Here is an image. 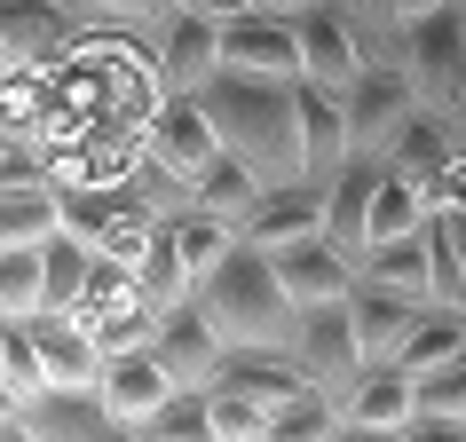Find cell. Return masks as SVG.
<instances>
[{
    "instance_id": "cell-1",
    "label": "cell",
    "mask_w": 466,
    "mask_h": 442,
    "mask_svg": "<svg viewBox=\"0 0 466 442\" xmlns=\"http://www.w3.org/2000/svg\"><path fill=\"white\" fill-rule=\"evenodd\" d=\"M198 95L214 111V135L229 158H246L261 182H300V79L214 72Z\"/></svg>"
},
{
    "instance_id": "cell-2",
    "label": "cell",
    "mask_w": 466,
    "mask_h": 442,
    "mask_svg": "<svg viewBox=\"0 0 466 442\" xmlns=\"http://www.w3.org/2000/svg\"><path fill=\"white\" fill-rule=\"evenodd\" d=\"M190 293H198V308L214 316V332H221L229 347H293L300 300L285 293L277 261L253 246V237H238V246L221 253V269H206Z\"/></svg>"
},
{
    "instance_id": "cell-3",
    "label": "cell",
    "mask_w": 466,
    "mask_h": 442,
    "mask_svg": "<svg viewBox=\"0 0 466 442\" xmlns=\"http://www.w3.org/2000/svg\"><path fill=\"white\" fill-rule=\"evenodd\" d=\"M403 79H411L427 119L466 135V25H459V0L411 16V32H403Z\"/></svg>"
},
{
    "instance_id": "cell-4",
    "label": "cell",
    "mask_w": 466,
    "mask_h": 442,
    "mask_svg": "<svg viewBox=\"0 0 466 442\" xmlns=\"http://www.w3.org/2000/svg\"><path fill=\"white\" fill-rule=\"evenodd\" d=\"M64 229H79L96 253H119L127 269H135V253H143V237L158 229V214H150L127 182H72V190H64Z\"/></svg>"
},
{
    "instance_id": "cell-5",
    "label": "cell",
    "mask_w": 466,
    "mask_h": 442,
    "mask_svg": "<svg viewBox=\"0 0 466 442\" xmlns=\"http://www.w3.org/2000/svg\"><path fill=\"white\" fill-rule=\"evenodd\" d=\"M293 356L300 371L317 379V387L348 395L356 387V371H364V347H356V316H348V300H309L293 316Z\"/></svg>"
},
{
    "instance_id": "cell-6",
    "label": "cell",
    "mask_w": 466,
    "mask_h": 442,
    "mask_svg": "<svg viewBox=\"0 0 466 442\" xmlns=\"http://www.w3.org/2000/svg\"><path fill=\"white\" fill-rule=\"evenodd\" d=\"M411 111H419V95H411V79H403V64H364L356 87H348V150L388 158V143L411 126Z\"/></svg>"
},
{
    "instance_id": "cell-7",
    "label": "cell",
    "mask_w": 466,
    "mask_h": 442,
    "mask_svg": "<svg viewBox=\"0 0 466 442\" xmlns=\"http://www.w3.org/2000/svg\"><path fill=\"white\" fill-rule=\"evenodd\" d=\"M150 55H158V87L167 95H198L221 72V25L198 16V8H167V25L150 32Z\"/></svg>"
},
{
    "instance_id": "cell-8",
    "label": "cell",
    "mask_w": 466,
    "mask_h": 442,
    "mask_svg": "<svg viewBox=\"0 0 466 442\" xmlns=\"http://www.w3.org/2000/svg\"><path fill=\"white\" fill-rule=\"evenodd\" d=\"M16 435L25 442H103L119 435V418H111V403H103V387H32L25 403H16Z\"/></svg>"
},
{
    "instance_id": "cell-9",
    "label": "cell",
    "mask_w": 466,
    "mask_h": 442,
    "mask_svg": "<svg viewBox=\"0 0 466 442\" xmlns=\"http://www.w3.org/2000/svg\"><path fill=\"white\" fill-rule=\"evenodd\" d=\"M103 403H111V418H119V435H143V418L158 411V403H167L174 387H182V379H174L167 371V356H158V347H111V356H103Z\"/></svg>"
},
{
    "instance_id": "cell-10",
    "label": "cell",
    "mask_w": 466,
    "mask_h": 442,
    "mask_svg": "<svg viewBox=\"0 0 466 442\" xmlns=\"http://www.w3.org/2000/svg\"><path fill=\"white\" fill-rule=\"evenodd\" d=\"M221 72H246V79H300V32L293 16H229L221 25Z\"/></svg>"
},
{
    "instance_id": "cell-11",
    "label": "cell",
    "mask_w": 466,
    "mask_h": 442,
    "mask_svg": "<svg viewBox=\"0 0 466 442\" xmlns=\"http://www.w3.org/2000/svg\"><path fill=\"white\" fill-rule=\"evenodd\" d=\"M150 347L167 356V371L182 379V387H214L221 356H229V340L214 332V316L198 308V293L167 300V316H158V332H150Z\"/></svg>"
},
{
    "instance_id": "cell-12",
    "label": "cell",
    "mask_w": 466,
    "mask_h": 442,
    "mask_svg": "<svg viewBox=\"0 0 466 442\" xmlns=\"http://www.w3.org/2000/svg\"><path fill=\"white\" fill-rule=\"evenodd\" d=\"M427 308H435V300H411V293H395V285H380V276H356L348 316H356V347H364V364H395Z\"/></svg>"
},
{
    "instance_id": "cell-13",
    "label": "cell",
    "mask_w": 466,
    "mask_h": 442,
    "mask_svg": "<svg viewBox=\"0 0 466 442\" xmlns=\"http://www.w3.org/2000/svg\"><path fill=\"white\" fill-rule=\"evenodd\" d=\"M277 261V276H285V293L300 300V308H309V300H348L356 293V253H340L332 246V237H324V229H309V237H293V246H261Z\"/></svg>"
},
{
    "instance_id": "cell-14",
    "label": "cell",
    "mask_w": 466,
    "mask_h": 442,
    "mask_svg": "<svg viewBox=\"0 0 466 442\" xmlns=\"http://www.w3.org/2000/svg\"><path fill=\"white\" fill-rule=\"evenodd\" d=\"M340 411H348V435H395L403 442V427L419 418V379L403 364H364L356 387L340 395Z\"/></svg>"
},
{
    "instance_id": "cell-15",
    "label": "cell",
    "mask_w": 466,
    "mask_h": 442,
    "mask_svg": "<svg viewBox=\"0 0 466 442\" xmlns=\"http://www.w3.org/2000/svg\"><path fill=\"white\" fill-rule=\"evenodd\" d=\"M79 32L87 25L72 0H0V55H16V64H56Z\"/></svg>"
},
{
    "instance_id": "cell-16",
    "label": "cell",
    "mask_w": 466,
    "mask_h": 442,
    "mask_svg": "<svg viewBox=\"0 0 466 442\" xmlns=\"http://www.w3.org/2000/svg\"><path fill=\"white\" fill-rule=\"evenodd\" d=\"M143 143L167 158V166H182L198 182V174L221 158V135H214V111H206V95H167L158 111H150V126H143Z\"/></svg>"
},
{
    "instance_id": "cell-17",
    "label": "cell",
    "mask_w": 466,
    "mask_h": 442,
    "mask_svg": "<svg viewBox=\"0 0 466 442\" xmlns=\"http://www.w3.org/2000/svg\"><path fill=\"white\" fill-rule=\"evenodd\" d=\"M348 166V95L300 79V182L332 190V174Z\"/></svg>"
},
{
    "instance_id": "cell-18",
    "label": "cell",
    "mask_w": 466,
    "mask_h": 442,
    "mask_svg": "<svg viewBox=\"0 0 466 442\" xmlns=\"http://www.w3.org/2000/svg\"><path fill=\"white\" fill-rule=\"evenodd\" d=\"M380 174H388V158L348 150V166L332 174V190H324V237L340 253H356V261H364V246H371V190H380Z\"/></svg>"
},
{
    "instance_id": "cell-19",
    "label": "cell",
    "mask_w": 466,
    "mask_h": 442,
    "mask_svg": "<svg viewBox=\"0 0 466 442\" xmlns=\"http://www.w3.org/2000/svg\"><path fill=\"white\" fill-rule=\"evenodd\" d=\"M293 32H300V79H317V87H356V72H364V48H356V32H348V16L340 8H300L293 16Z\"/></svg>"
},
{
    "instance_id": "cell-20",
    "label": "cell",
    "mask_w": 466,
    "mask_h": 442,
    "mask_svg": "<svg viewBox=\"0 0 466 442\" xmlns=\"http://www.w3.org/2000/svg\"><path fill=\"white\" fill-rule=\"evenodd\" d=\"M32 340H40V371H48V387H96V379H103L96 324L64 316V308H40V316H32Z\"/></svg>"
},
{
    "instance_id": "cell-21",
    "label": "cell",
    "mask_w": 466,
    "mask_h": 442,
    "mask_svg": "<svg viewBox=\"0 0 466 442\" xmlns=\"http://www.w3.org/2000/svg\"><path fill=\"white\" fill-rule=\"evenodd\" d=\"M214 387H246V395H261V403H293L300 387H317L309 371H300V356L293 347H229L221 356V371H214Z\"/></svg>"
},
{
    "instance_id": "cell-22",
    "label": "cell",
    "mask_w": 466,
    "mask_h": 442,
    "mask_svg": "<svg viewBox=\"0 0 466 442\" xmlns=\"http://www.w3.org/2000/svg\"><path fill=\"white\" fill-rule=\"evenodd\" d=\"M356 269L395 285V293H411V300H435V221L427 229H403V237H371Z\"/></svg>"
},
{
    "instance_id": "cell-23",
    "label": "cell",
    "mask_w": 466,
    "mask_h": 442,
    "mask_svg": "<svg viewBox=\"0 0 466 442\" xmlns=\"http://www.w3.org/2000/svg\"><path fill=\"white\" fill-rule=\"evenodd\" d=\"M309 229H324V190L317 182H269L261 206L246 214L253 246H293V237H309Z\"/></svg>"
},
{
    "instance_id": "cell-24",
    "label": "cell",
    "mask_w": 466,
    "mask_h": 442,
    "mask_svg": "<svg viewBox=\"0 0 466 442\" xmlns=\"http://www.w3.org/2000/svg\"><path fill=\"white\" fill-rule=\"evenodd\" d=\"M466 435V356H451L442 371H419V418L403 427V442H459Z\"/></svg>"
},
{
    "instance_id": "cell-25",
    "label": "cell",
    "mask_w": 466,
    "mask_h": 442,
    "mask_svg": "<svg viewBox=\"0 0 466 442\" xmlns=\"http://www.w3.org/2000/svg\"><path fill=\"white\" fill-rule=\"evenodd\" d=\"M64 229V190L56 182H0V246H40Z\"/></svg>"
},
{
    "instance_id": "cell-26",
    "label": "cell",
    "mask_w": 466,
    "mask_h": 442,
    "mask_svg": "<svg viewBox=\"0 0 466 442\" xmlns=\"http://www.w3.org/2000/svg\"><path fill=\"white\" fill-rule=\"evenodd\" d=\"M459 143H466V135H451L442 119H427V111H411V126H403V135L388 143V166L403 174V182H411L419 197H427V182L442 174V158H451Z\"/></svg>"
},
{
    "instance_id": "cell-27",
    "label": "cell",
    "mask_w": 466,
    "mask_h": 442,
    "mask_svg": "<svg viewBox=\"0 0 466 442\" xmlns=\"http://www.w3.org/2000/svg\"><path fill=\"white\" fill-rule=\"evenodd\" d=\"M261 190H269V182H261L246 158H229V150L198 174V206H206V214H221V221H238V237H246V214L261 206Z\"/></svg>"
},
{
    "instance_id": "cell-28",
    "label": "cell",
    "mask_w": 466,
    "mask_h": 442,
    "mask_svg": "<svg viewBox=\"0 0 466 442\" xmlns=\"http://www.w3.org/2000/svg\"><path fill=\"white\" fill-rule=\"evenodd\" d=\"M87 269H96V246L79 237V229H56V237H40V276H48V308H64L72 316L79 293H87Z\"/></svg>"
},
{
    "instance_id": "cell-29",
    "label": "cell",
    "mask_w": 466,
    "mask_h": 442,
    "mask_svg": "<svg viewBox=\"0 0 466 442\" xmlns=\"http://www.w3.org/2000/svg\"><path fill=\"white\" fill-rule=\"evenodd\" d=\"M451 356H466V308H427V316H419V332L403 340V356H395V364L419 379V371H442Z\"/></svg>"
},
{
    "instance_id": "cell-30",
    "label": "cell",
    "mask_w": 466,
    "mask_h": 442,
    "mask_svg": "<svg viewBox=\"0 0 466 442\" xmlns=\"http://www.w3.org/2000/svg\"><path fill=\"white\" fill-rule=\"evenodd\" d=\"M143 442H214V395L206 387H174L167 403L143 418Z\"/></svg>"
},
{
    "instance_id": "cell-31",
    "label": "cell",
    "mask_w": 466,
    "mask_h": 442,
    "mask_svg": "<svg viewBox=\"0 0 466 442\" xmlns=\"http://www.w3.org/2000/svg\"><path fill=\"white\" fill-rule=\"evenodd\" d=\"M135 285H143L150 300H182L190 293V261H182V246H174V221H158L143 237V253H135Z\"/></svg>"
},
{
    "instance_id": "cell-32",
    "label": "cell",
    "mask_w": 466,
    "mask_h": 442,
    "mask_svg": "<svg viewBox=\"0 0 466 442\" xmlns=\"http://www.w3.org/2000/svg\"><path fill=\"white\" fill-rule=\"evenodd\" d=\"M174 246H182V261H190V285L206 269H221V253L238 246V221L206 214V206H190V214H174Z\"/></svg>"
},
{
    "instance_id": "cell-33",
    "label": "cell",
    "mask_w": 466,
    "mask_h": 442,
    "mask_svg": "<svg viewBox=\"0 0 466 442\" xmlns=\"http://www.w3.org/2000/svg\"><path fill=\"white\" fill-rule=\"evenodd\" d=\"M40 308H48L40 246H0V316H40Z\"/></svg>"
},
{
    "instance_id": "cell-34",
    "label": "cell",
    "mask_w": 466,
    "mask_h": 442,
    "mask_svg": "<svg viewBox=\"0 0 466 442\" xmlns=\"http://www.w3.org/2000/svg\"><path fill=\"white\" fill-rule=\"evenodd\" d=\"M435 308H466V206L435 214Z\"/></svg>"
},
{
    "instance_id": "cell-35",
    "label": "cell",
    "mask_w": 466,
    "mask_h": 442,
    "mask_svg": "<svg viewBox=\"0 0 466 442\" xmlns=\"http://www.w3.org/2000/svg\"><path fill=\"white\" fill-rule=\"evenodd\" d=\"M427 197L411 190V182H403V174H380V190H371V237H403V229H427Z\"/></svg>"
},
{
    "instance_id": "cell-36",
    "label": "cell",
    "mask_w": 466,
    "mask_h": 442,
    "mask_svg": "<svg viewBox=\"0 0 466 442\" xmlns=\"http://www.w3.org/2000/svg\"><path fill=\"white\" fill-rule=\"evenodd\" d=\"M214 395V442H269V403L246 387H206Z\"/></svg>"
},
{
    "instance_id": "cell-37",
    "label": "cell",
    "mask_w": 466,
    "mask_h": 442,
    "mask_svg": "<svg viewBox=\"0 0 466 442\" xmlns=\"http://www.w3.org/2000/svg\"><path fill=\"white\" fill-rule=\"evenodd\" d=\"M0 379L16 395L48 387V371H40V340H32V316H0Z\"/></svg>"
},
{
    "instance_id": "cell-38",
    "label": "cell",
    "mask_w": 466,
    "mask_h": 442,
    "mask_svg": "<svg viewBox=\"0 0 466 442\" xmlns=\"http://www.w3.org/2000/svg\"><path fill=\"white\" fill-rule=\"evenodd\" d=\"M79 25H119V32H158L174 0H72Z\"/></svg>"
},
{
    "instance_id": "cell-39",
    "label": "cell",
    "mask_w": 466,
    "mask_h": 442,
    "mask_svg": "<svg viewBox=\"0 0 466 442\" xmlns=\"http://www.w3.org/2000/svg\"><path fill=\"white\" fill-rule=\"evenodd\" d=\"M182 8H198V16H214V25H229V16H246V0H182Z\"/></svg>"
},
{
    "instance_id": "cell-40",
    "label": "cell",
    "mask_w": 466,
    "mask_h": 442,
    "mask_svg": "<svg viewBox=\"0 0 466 442\" xmlns=\"http://www.w3.org/2000/svg\"><path fill=\"white\" fill-rule=\"evenodd\" d=\"M246 8H261V16H300V8H317V0H246Z\"/></svg>"
},
{
    "instance_id": "cell-41",
    "label": "cell",
    "mask_w": 466,
    "mask_h": 442,
    "mask_svg": "<svg viewBox=\"0 0 466 442\" xmlns=\"http://www.w3.org/2000/svg\"><path fill=\"white\" fill-rule=\"evenodd\" d=\"M427 8H442V0H395V16L411 25V16H427Z\"/></svg>"
},
{
    "instance_id": "cell-42",
    "label": "cell",
    "mask_w": 466,
    "mask_h": 442,
    "mask_svg": "<svg viewBox=\"0 0 466 442\" xmlns=\"http://www.w3.org/2000/svg\"><path fill=\"white\" fill-rule=\"evenodd\" d=\"M25 72V64H16V55H0V95H8V79Z\"/></svg>"
},
{
    "instance_id": "cell-43",
    "label": "cell",
    "mask_w": 466,
    "mask_h": 442,
    "mask_svg": "<svg viewBox=\"0 0 466 442\" xmlns=\"http://www.w3.org/2000/svg\"><path fill=\"white\" fill-rule=\"evenodd\" d=\"M459 25H466V0H459Z\"/></svg>"
},
{
    "instance_id": "cell-44",
    "label": "cell",
    "mask_w": 466,
    "mask_h": 442,
    "mask_svg": "<svg viewBox=\"0 0 466 442\" xmlns=\"http://www.w3.org/2000/svg\"><path fill=\"white\" fill-rule=\"evenodd\" d=\"M174 8H182V0H174Z\"/></svg>"
}]
</instances>
